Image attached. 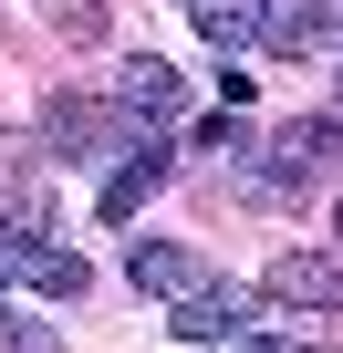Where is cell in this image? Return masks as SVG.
Returning a JSON list of instances; mask_svg holds the SVG:
<instances>
[{"mask_svg":"<svg viewBox=\"0 0 343 353\" xmlns=\"http://www.w3.org/2000/svg\"><path fill=\"white\" fill-rule=\"evenodd\" d=\"M166 166H177V145H166V135H146V145H125V166L104 176V219H135L156 188H166Z\"/></svg>","mask_w":343,"mask_h":353,"instance_id":"obj_4","label":"cell"},{"mask_svg":"<svg viewBox=\"0 0 343 353\" xmlns=\"http://www.w3.org/2000/svg\"><path fill=\"white\" fill-rule=\"evenodd\" d=\"M260 291H271L281 312H343V260H333V250H281Z\"/></svg>","mask_w":343,"mask_h":353,"instance_id":"obj_1","label":"cell"},{"mask_svg":"<svg viewBox=\"0 0 343 353\" xmlns=\"http://www.w3.org/2000/svg\"><path fill=\"white\" fill-rule=\"evenodd\" d=\"M125 270H135V291H166V301L208 281V270H198V260H188L177 239H135V250H125Z\"/></svg>","mask_w":343,"mask_h":353,"instance_id":"obj_5","label":"cell"},{"mask_svg":"<svg viewBox=\"0 0 343 353\" xmlns=\"http://www.w3.org/2000/svg\"><path fill=\"white\" fill-rule=\"evenodd\" d=\"M333 239H343V208H333Z\"/></svg>","mask_w":343,"mask_h":353,"instance_id":"obj_10","label":"cell"},{"mask_svg":"<svg viewBox=\"0 0 343 353\" xmlns=\"http://www.w3.org/2000/svg\"><path fill=\"white\" fill-rule=\"evenodd\" d=\"M250 322V291L239 281H198V291H177V322H166V332H177V343H229Z\"/></svg>","mask_w":343,"mask_h":353,"instance_id":"obj_3","label":"cell"},{"mask_svg":"<svg viewBox=\"0 0 343 353\" xmlns=\"http://www.w3.org/2000/svg\"><path fill=\"white\" fill-rule=\"evenodd\" d=\"M115 104H125V114H146V125H156V114H177V63L135 52V63L115 73Z\"/></svg>","mask_w":343,"mask_h":353,"instance_id":"obj_6","label":"cell"},{"mask_svg":"<svg viewBox=\"0 0 343 353\" xmlns=\"http://www.w3.org/2000/svg\"><path fill=\"white\" fill-rule=\"evenodd\" d=\"M312 21H322V32H343V0H312Z\"/></svg>","mask_w":343,"mask_h":353,"instance_id":"obj_9","label":"cell"},{"mask_svg":"<svg viewBox=\"0 0 343 353\" xmlns=\"http://www.w3.org/2000/svg\"><path fill=\"white\" fill-rule=\"evenodd\" d=\"M0 291H11V270H0Z\"/></svg>","mask_w":343,"mask_h":353,"instance_id":"obj_11","label":"cell"},{"mask_svg":"<svg viewBox=\"0 0 343 353\" xmlns=\"http://www.w3.org/2000/svg\"><path fill=\"white\" fill-rule=\"evenodd\" d=\"M229 353H312V343H302V332H250V322H239V332H229Z\"/></svg>","mask_w":343,"mask_h":353,"instance_id":"obj_8","label":"cell"},{"mask_svg":"<svg viewBox=\"0 0 343 353\" xmlns=\"http://www.w3.org/2000/svg\"><path fill=\"white\" fill-rule=\"evenodd\" d=\"M188 21H198L219 52H239V42H260V32H271V0H188Z\"/></svg>","mask_w":343,"mask_h":353,"instance_id":"obj_7","label":"cell"},{"mask_svg":"<svg viewBox=\"0 0 343 353\" xmlns=\"http://www.w3.org/2000/svg\"><path fill=\"white\" fill-rule=\"evenodd\" d=\"M343 156V114H302L281 145H271V176H260V188H302V176H322Z\"/></svg>","mask_w":343,"mask_h":353,"instance_id":"obj_2","label":"cell"}]
</instances>
